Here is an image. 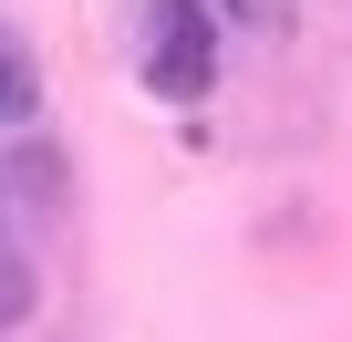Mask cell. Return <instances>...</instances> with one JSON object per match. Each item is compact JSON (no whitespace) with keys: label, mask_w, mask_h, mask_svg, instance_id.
<instances>
[{"label":"cell","mask_w":352,"mask_h":342,"mask_svg":"<svg viewBox=\"0 0 352 342\" xmlns=\"http://www.w3.org/2000/svg\"><path fill=\"white\" fill-rule=\"evenodd\" d=\"M218 73V11L208 0H145V83L166 104H197Z\"/></svg>","instance_id":"6da1fadb"},{"label":"cell","mask_w":352,"mask_h":342,"mask_svg":"<svg viewBox=\"0 0 352 342\" xmlns=\"http://www.w3.org/2000/svg\"><path fill=\"white\" fill-rule=\"evenodd\" d=\"M42 114V63H32V42L0 21V135H21Z\"/></svg>","instance_id":"7a4b0ae2"},{"label":"cell","mask_w":352,"mask_h":342,"mask_svg":"<svg viewBox=\"0 0 352 342\" xmlns=\"http://www.w3.org/2000/svg\"><path fill=\"white\" fill-rule=\"evenodd\" d=\"M0 187L32 197V208H52L63 197V145H11V156H0Z\"/></svg>","instance_id":"277c9868"},{"label":"cell","mask_w":352,"mask_h":342,"mask_svg":"<svg viewBox=\"0 0 352 342\" xmlns=\"http://www.w3.org/2000/svg\"><path fill=\"white\" fill-rule=\"evenodd\" d=\"M32 249H21V228H11V187H0V332H21L32 321Z\"/></svg>","instance_id":"3957f363"}]
</instances>
